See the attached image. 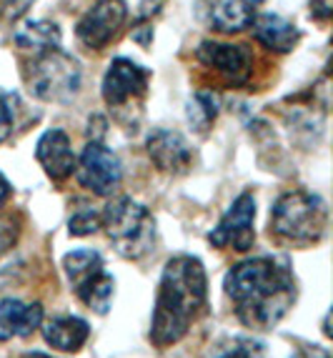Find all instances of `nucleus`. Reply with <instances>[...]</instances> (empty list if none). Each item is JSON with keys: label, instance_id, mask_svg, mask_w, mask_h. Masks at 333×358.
<instances>
[{"label": "nucleus", "instance_id": "nucleus-1", "mask_svg": "<svg viewBox=\"0 0 333 358\" xmlns=\"http://www.w3.org/2000/svg\"><path fill=\"white\" fill-rule=\"evenodd\" d=\"M228 299L250 329H271L296 301L293 271L283 258L258 256L236 263L226 275Z\"/></svg>", "mask_w": 333, "mask_h": 358}, {"label": "nucleus", "instance_id": "nucleus-2", "mask_svg": "<svg viewBox=\"0 0 333 358\" xmlns=\"http://www.w3.org/2000/svg\"><path fill=\"white\" fill-rule=\"evenodd\" d=\"M206 268L193 256H176L166 263L155 301L150 341L158 346H171L188 334L190 323L196 321L206 306Z\"/></svg>", "mask_w": 333, "mask_h": 358}, {"label": "nucleus", "instance_id": "nucleus-3", "mask_svg": "<svg viewBox=\"0 0 333 358\" xmlns=\"http://www.w3.org/2000/svg\"><path fill=\"white\" fill-rule=\"evenodd\" d=\"M101 228L113 248L125 258H143L155 243V221L150 210L133 198H115L101 215Z\"/></svg>", "mask_w": 333, "mask_h": 358}, {"label": "nucleus", "instance_id": "nucleus-4", "mask_svg": "<svg viewBox=\"0 0 333 358\" xmlns=\"http://www.w3.org/2000/svg\"><path fill=\"white\" fill-rule=\"evenodd\" d=\"M328 208L316 193L293 191L276 201L271 210V233L291 243H313L323 236Z\"/></svg>", "mask_w": 333, "mask_h": 358}, {"label": "nucleus", "instance_id": "nucleus-5", "mask_svg": "<svg viewBox=\"0 0 333 358\" xmlns=\"http://www.w3.org/2000/svg\"><path fill=\"white\" fill-rule=\"evenodd\" d=\"M28 85L43 101L68 103L80 90V66L60 48L43 50L30 63Z\"/></svg>", "mask_w": 333, "mask_h": 358}, {"label": "nucleus", "instance_id": "nucleus-6", "mask_svg": "<svg viewBox=\"0 0 333 358\" xmlns=\"http://www.w3.org/2000/svg\"><path fill=\"white\" fill-rule=\"evenodd\" d=\"M78 183L88 188L95 196H111L118 188L123 168H120L118 155L103 145L101 141H93L83 148L80 158L76 161Z\"/></svg>", "mask_w": 333, "mask_h": 358}, {"label": "nucleus", "instance_id": "nucleus-7", "mask_svg": "<svg viewBox=\"0 0 333 358\" xmlns=\"http://www.w3.org/2000/svg\"><path fill=\"white\" fill-rule=\"evenodd\" d=\"M253 218H256V198L250 193H243L233 201V206L220 218L218 228L211 231V245L215 248H233V251H248L256 231H253Z\"/></svg>", "mask_w": 333, "mask_h": 358}, {"label": "nucleus", "instance_id": "nucleus-8", "mask_svg": "<svg viewBox=\"0 0 333 358\" xmlns=\"http://www.w3.org/2000/svg\"><path fill=\"white\" fill-rule=\"evenodd\" d=\"M125 15H128L125 0H98L78 23V38L88 48H103L120 30Z\"/></svg>", "mask_w": 333, "mask_h": 358}, {"label": "nucleus", "instance_id": "nucleus-9", "mask_svg": "<svg viewBox=\"0 0 333 358\" xmlns=\"http://www.w3.org/2000/svg\"><path fill=\"white\" fill-rule=\"evenodd\" d=\"M148 88V73L128 58H115L103 78V98L111 106H123L128 98H141Z\"/></svg>", "mask_w": 333, "mask_h": 358}, {"label": "nucleus", "instance_id": "nucleus-10", "mask_svg": "<svg viewBox=\"0 0 333 358\" xmlns=\"http://www.w3.org/2000/svg\"><path fill=\"white\" fill-rule=\"evenodd\" d=\"M198 60L203 66L213 68L220 76H226L231 83H246L250 76V55L241 45L233 43H215L206 41L198 48Z\"/></svg>", "mask_w": 333, "mask_h": 358}, {"label": "nucleus", "instance_id": "nucleus-11", "mask_svg": "<svg viewBox=\"0 0 333 358\" xmlns=\"http://www.w3.org/2000/svg\"><path fill=\"white\" fill-rule=\"evenodd\" d=\"M146 148H148L150 161L166 173H183L185 168L193 163V148L178 131L158 128L148 136Z\"/></svg>", "mask_w": 333, "mask_h": 358}, {"label": "nucleus", "instance_id": "nucleus-12", "mask_svg": "<svg viewBox=\"0 0 333 358\" xmlns=\"http://www.w3.org/2000/svg\"><path fill=\"white\" fill-rule=\"evenodd\" d=\"M36 158L50 178L66 180L76 171V155H73L71 141L60 128H50L41 136L36 145Z\"/></svg>", "mask_w": 333, "mask_h": 358}, {"label": "nucleus", "instance_id": "nucleus-13", "mask_svg": "<svg viewBox=\"0 0 333 358\" xmlns=\"http://www.w3.org/2000/svg\"><path fill=\"white\" fill-rule=\"evenodd\" d=\"M43 323V306L18 299L0 301V341L30 336Z\"/></svg>", "mask_w": 333, "mask_h": 358}, {"label": "nucleus", "instance_id": "nucleus-14", "mask_svg": "<svg viewBox=\"0 0 333 358\" xmlns=\"http://www.w3.org/2000/svg\"><path fill=\"white\" fill-rule=\"evenodd\" d=\"M90 326L78 316H55L43 323V336L55 351L73 353L88 341Z\"/></svg>", "mask_w": 333, "mask_h": 358}, {"label": "nucleus", "instance_id": "nucleus-15", "mask_svg": "<svg viewBox=\"0 0 333 358\" xmlns=\"http://www.w3.org/2000/svg\"><path fill=\"white\" fill-rule=\"evenodd\" d=\"M253 25H256L258 43L274 53H288L298 43V28L278 13H266L253 20Z\"/></svg>", "mask_w": 333, "mask_h": 358}, {"label": "nucleus", "instance_id": "nucleus-16", "mask_svg": "<svg viewBox=\"0 0 333 358\" xmlns=\"http://www.w3.org/2000/svg\"><path fill=\"white\" fill-rule=\"evenodd\" d=\"M73 288H76L78 299L83 301L88 308H93L95 313H108V308H111V303H113L115 283L103 268L85 275V278H80V281H76Z\"/></svg>", "mask_w": 333, "mask_h": 358}, {"label": "nucleus", "instance_id": "nucleus-17", "mask_svg": "<svg viewBox=\"0 0 333 358\" xmlns=\"http://www.w3.org/2000/svg\"><path fill=\"white\" fill-rule=\"evenodd\" d=\"M15 43H18L20 48L33 50V53L60 48V28L55 23H50V20L30 18L18 25V30H15Z\"/></svg>", "mask_w": 333, "mask_h": 358}, {"label": "nucleus", "instance_id": "nucleus-18", "mask_svg": "<svg viewBox=\"0 0 333 358\" xmlns=\"http://www.w3.org/2000/svg\"><path fill=\"white\" fill-rule=\"evenodd\" d=\"M253 8L246 6L243 0H218L211 13V23L220 33H241L248 25H253L256 15Z\"/></svg>", "mask_w": 333, "mask_h": 358}, {"label": "nucleus", "instance_id": "nucleus-19", "mask_svg": "<svg viewBox=\"0 0 333 358\" xmlns=\"http://www.w3.org/2000/svg\"><path fill=\"white\" fill-rule=\"evenodd\" d=\"M218 96L211 90H201L196 96H190L188 106H185V115H188V126L193 131H208L213 126L215 115H218Z\"/></svg>", "mask_w": 333, "mask_h": 358}, {"label": "nucleus", "instance_id": "nucleus-20", "mask_svg": "<svg viewBox=\"0 0 333 358\" xmlns=\"http://www.w3.org/2000/svg\"><path fill=\"white\" fill-rule=\"evenodd\" d=\"M63 266H66V273H68V278H71V283H76V281H80V278H85V275L101 271L103 261L95 251H85V248H80V251L68 253L66 261H63Z\"/></svg>", "mask_w": 333, "mask_h": 358}, {"label": "nucleus", "instance_id": "nucleus-21", "mask_svg": "<svg viewBox=\"0 0 333 358\" xmlns=\"http://www.w3.org/2000/svg\"><path fill=\"white\" fill-rule=\"evenodd\" d=\"M15 113H18V98L0 90V143L10 138L15 128Z\"/></svg>", "mask_w": 333, "mask_h": 358}, {"label": "nucleus", "instance_id": "nucleus-22", "mask_svg": "<svg viewBox=\"0 0 333 358\" xmlns=\"http://www.w3.org/2000/svg\"><path fill=\"white\" fill-rule=\"evenodd\" d=\"M68 231L73 236H90V233L101 231V215L95 213V210H80V213L71 215Z\"/></svg>", "mask_w": 333, "mask_h": 358}, {"label": "nucleus", "instance_id": "nucleus-23", "mask_svg": "<svg viewBox=\"0 0 333 358\" xmlns=\"http://www.w3.org/2000/svg\"><path fill=\"white\" fill-rule=\"evenodd\" d=\"M218 358H263V346L253 338H241Z\"/></svg>", "mask_w": 333, "mask_h": 358}, {"label": "nucleus", "instance_id": "nucleus-24", "mask_svg": "<svg viewBox=\"0 0 333 358\" xmlns=\"http://www.w3.org/2000/svg\"><path fill=\"white\" fill-rule=\"evenodd\" d=\"M18 233H20V226L13 215H0V256H6L13 245H15Z\"/></svg>", "mask_w": 333, "mask_h": 358}, {"label": "nucleus", "instance_id": "nucleus-25", "mask_svg": "<svg viewBox=\"0 0 333 358\" xmlns=\"http://www.w3.org/2000/svg\"><path fill=\"white\" fill-rule=\"evenodd\" d=\"M30 6H33V0H6V18H20Z\"/></svg>", "mask_w": 333, "mask_h": 358}, {"label": "nucleus", "instance_id": "nucleus-26", "mask_svg": "<svg viewBox=\"0 0 333 358\" xmlns=\"http://www.w3.org/2000/svg\"><path fill=\"white\" fill-rule=\"evenodd\" d=\"M293 358H331V353H328L326 348H318V346H304Z\"/></svg>", "mask_w": 333, "mask_h": 358}, {"label": "nucleus", "instance_id": "nucleus-27", "mask_svg": "<svg viewBox=\"0 0 333 358\" xmlns=\"http://www.w3.org/2000/svg\"><path fill=\"white\" fill-rule=\"evenodd\" d=\"M10 191H13L10 183L6 180V176L0 173V206H3L8 201V198H10Z\"/></svg>", "mask_w": 333, "mask_h": 358}, {"label": "nucleus", "instance_id": "nucleus-28", "mask_svg": "<svg viewBox=\"0 0 333 358\" xmlns=\"http://www.w3.org/2000/svg\"><path fill=\"white\" fill-rule=\"evenodd\" d=\"M243 3H246V6H250V8H253V10H256V8H258V6H263V3H266V0H243Z\"/></svg>", "mask_w": 333, "mask_h": 358}, {"label": "nucleus", "instance_id": "nucleus-29", "mask_svg": "<svg viewBox=\"0 0 333 358\" xmlns=\"http://www.w3.org/2000/svg\"><path fill=\"white\" fill-rule=\"evenodd\" d=\"M25 358H48V356H45V353H28Z\"/></svg>", "mask_w": 333, "mask_h": 358}]
</instances>
